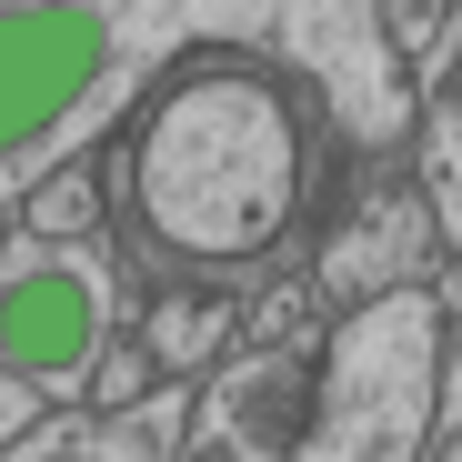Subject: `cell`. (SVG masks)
<instances>
[{
    "label": "cell",
    "instance_id": "1",
    "mask_svg": "<svg viewBox=\"0 0 462 462\" xmlns=\"http://www.w3.org/2000/svg\"><path fill=\"white\" fill-rule=\"evenodd\" d=\"M131 201L181 262H252L301 211V111L272 70L211 60L141 111Z\"/></svg>",
    "mask_w": 462,
    "mask_h": 462
},
{
    "label": "cell",
    "instance_id": "2",
    "mask_svg": "<svg viewBox=\"0 0 462 462\" xmlns=\"http://www.w3.org/2000/svg\"><path fill=\"white\" fill-rule=\"evenodd\" d=\"M442 312L422 291H382L372 312H352L332 382H322V412L301 432V462H412L432 393H442Z\"/></svg>",
    "mask_w": 462,
    "mask_h": 462
},
{
    "label": "cell",
    "instance_id": "3",
    "mask_svg": "<svg viewBox=\"0 0 462 462\" xmlns=\"http://www.w3.org/2000/svg\"><path fill=\"white\" fill-rule=\"evenodd\" d=\"M111 312H121V272L91 242L21 231L0 252V382H21L41 402H81L111 342Z\"/></svg>",
    "mask_w": 462,
    "mask_h": 462
},
{
    "label": "cell",
    "instance_id": "4",
    "mask_svg": "<svg viewBox=\"0 0 462 462\" xmlns=\"http://www.w3.org/2000/svg\"><path fill=\"white\" fill-rule=\"evenodd\" d=\"M131 70H141V51H131V21H111V11H51V0L0 11V162L60 141Z\"/></svg>",
    "mask_w": 462,
    "mask_h": 462
},
{
    "label": "cell",
    "instance_id": "5",
    "mask_svg": "<svg viewBox=\"0 0 462 462\" xmlns=\"http://www.w3.org/2000/svg\"><path fill=\"white\" fill-rule=\"evenodd\" d=\"M181 412H191V393H151L141 412H60V422H41V432H21L11 442V462H162V442L181 432Z\"/></svg>",
    "mask_w": 462,
    "mask_h": 462
}]
</instances>
